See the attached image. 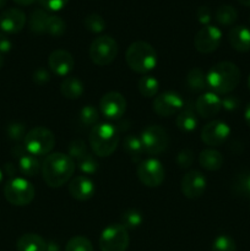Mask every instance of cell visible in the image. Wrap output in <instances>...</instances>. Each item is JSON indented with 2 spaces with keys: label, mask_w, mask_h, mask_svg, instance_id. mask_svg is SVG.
Listing matches in <instances>:
<instances>
[{
  "label": "cell",
  "mask_w": 250,
  "mask_h": 251,
  "mask_svg": "<svg viewBox=\"0 0 250 251\" xmlns=\"http://www.w3.org/2000/svg\"><path fill=\"white\" fill-rule=\"evenodd\" d=\"M75 162L65 153L56 152L47 156L42 163V176L49 188H60L70 180L75 172Z\"/></svg>",
  "instance_id": "6da1fadb"
},
{
  "label": "cell",
  "mask_w": 250,
  "mask_h": 251,
  "mask_svg": "<svg viewBox=\"0 0 250 251\" xmlns=\"http://www.w3.org/2000/svg\"><path fill=\"white\" fill-rule=\"evenodd\" d=\"M240 82V70L230 61H221L213 65L207 74V85L216 95H228Z\"/></svg>",
  "instance_id": "7a4b0ae2"
},
{
  "label": "cell",
  "mask_w": 250,
  "mask_h": 251,
  "mask_svg": "<svg viewBox=\"0 0 250 251\" xmlns=\"http://www.w3.org/2000/svg\"><path fill=\"white\" fill-rule=\"evenodd\" d=\"M88 144L96 156L109 157L119 144L118 129L109 123L97 124L91 129Z\"/></svg>",
  "instance_id": "3957f363"
},
{
  "label": "cell",
  "mask_w": 250,
  "mask_h": 251,
  "mask_svg": "<svg viewBox=\"0 0 250 251\" xmlns=\"http://www.w3.org/2000/svg\"><path fill=\"white\" fill-rule=\"evenodd\" d=\"M125 60L132 71L137 74H147L156 68L157 53L150 43L137 41L129 46Z\"/></svg>",
  "instance_id": "277c9868"
},
{
  "label": "cell",
  "mask_w": 250,
  "mask_h": 251,
  "mask_svg": "<svg viewBox=\"0 0 250 251\" xmlns=\"http://www.w3.org/2000/svg\"><path fill=\"white\" fill-rule=\"evenodd\" d=\"M24 146L27 152L33 156H46L53 151L55 146V136L47 127H33L27 131L24 139Z\"/></svg>",
  "instance_id": "5b68a950"
},
{
  "label": "cell",
  "mask_w": 250,
  "mask_h": 251,
  "mask_svg": "<svg viewBox=\"0 0 250 251\" xmlns=\"http://www.w3.org/2000/svg\"><path fill=\"white\" fill-rule=\"evenodd\" d=\"M4 195L7 202L14 206H26L33 201L36 190L32 183L25 178H12L4 188Z\"/></svg>",
  "instance_id": "8992f818"
},
{
  "label": "cell",
  "mask_w": 250,
  "mask_h": 251,
  "mask_svg": "<svg viewBox=\"0 0 250 251\" xmlns=\"http://www.w3.org/2000/svg\"><path fill=\"white\" fill-rule=\"evenodd\" d=\"M129 243L130 238L127 229L120 223H114L105 227L98 240L100 251H126Z\"/></svg>",
  "instance_id": "52a82bcc"
},
{
  "label": "cell",
  "mask_w": 250,
  "mask_h": 251,
  "mask_svg": "<svg viewBox=\"0 0 250 251\" xmlns=\"http://www.w3.org/2000/svg\"><path fill=\"white\" fill-rule=\"evenodd\" d=\"M90 58L98 66L109 65L118 54V44L110 36H100L90 46Z\"/></svg>",
  "instance_id": "ba28073f"
},
{
  "label": "cell",
  "mask_w": 250,
  "mask_h": 251,
  "mask_svg": "<svg viewBox=\"0 0 250 251\" xmlns=\"http://www.w3.org/2000/svg\"><path fill=\"white\" fill-rule=\"evenodd\" d=\"M144 151L150 156L163 153L169 145V136L166 130L159 125H150L140 136Z\"/></svg>",
  "instance_id": "9c48e42d"
},
{
  "label": "cell",
  "mask_w": 250,
  "mask_h": 251,
  "mask_svg": "<svg viewBox=\"0 0 250 251\" xmlns=\"http://www.w3.org/2000/svg\"><path fill=\"white\" fill-rule=\"evenodd\" d=\"M136 174L139 180L147 188H157L164 181L166 172L161 162L156 158H149L140 162Z\"/></svg>",
  "instance_id": "30bf717a"
},
{
  "label": "cell",
  "mask_w": 250,
  "mask_h": 251,
  "mask_svg": "<svg viewBox=\"0 0 250 251\" xmlns=\"http://www.w3.org/2000/svg\"><path fill=\"white\" fill-rule=\"evenodd\" d=\"M222 32L217 26H203L194 38V46L199 53L210 54L220 47Z\"/></svg>",
  "instance_id": "8fae6325"
},
{
  "label": "cell",
  "mask_w": 250,
  "mask_h": 251,
  "mask_svg": "<svg viewBox=\"0 0 250 251\" xmlns=\"http://www.w3.org/2000/svg\"><path fill=\"white\" fill-rule=\"evenodd\" d=\"M184 100L178 93L167 91L156 96L153 100V110L159 117H172L183 109Z\"/></svg>",
  "instance_id": "7c38bea8"
},
{
  "label": "cell",
  "mask_w": 250,
  "mask_h": 251,
  "mask_svg": "<svg viewBox=\"0 0 250 251\" xmlns=\"http://www.w3.org/2000/svg\"><path fill=\"white\" fill-rule=\"evenodd\" d=\"M100 109L107 119H120L126 110V100L119 92H108L100 98Z\"/></svg>",
  "instance_id": "4fadbf2b"
},
{
  "label": "cell",
  "mask_w": 250,
  "mask_h": 251,
  "mask_svg": "<svg viewBox=\"0 0 250 251\" xmlns=\"http://www.w3.org/2000/svg\"><path fill=\"white\" fill-rule=\"evenodd\" d=\"M229 134V125L221 122V120H213V122L208 123L202 127V130H201V140L207 146H220L228 139Z\"/></svg>",
  "instance_id": "5bb4252c"
},
{
  "label": "cell",
  "mask_w": 250,
  "mask_h": 251,
  "mask_svg": "<svg viewBox=\"0 0 250 251\" xmlns=\"http://www.w3.org/2000/svg\"><path fill=\"white\" fill-rule=\"evenodd\" d=\"M206 181L205 176L199 171H190L183 176L181 179V193L185 198L194 200L199 199L203 195L206 190Z\"/></svg>",
  "instance_id": "9a60e30c"
},
{
  "label": "cell",
  "mask_w": 250,
  "mask_h": 251,
  "mask_svg": "<svg viewBox=\"0 0 250 251\" xmlns=\"http://www.w3.org/2000/svg\"><path fill=\"white\" fill-rule=\"evenodd\" d=\"M26 25V15L20 9H7L0 14V31L1 33L15 34L22 31Z\"/></svg>",
  "instance_id": "2e32d148"
},
{
  "label": "cell",
  "mask_w": 250,
  "mask_h": 251,
  "mask_svg": "<svg viewBox=\"0 0 250 251\" xmlns=\"http://www.w3.org/2000/svg\"><path fill=\"white\" fill-rule=\"evenodd\" d=\"M49 69L58 76H68L73 71L75 60L68 50L56 49L51 51L48 58Z\"/></svg>",
  "instance_id": "e0dca14e"
},
{
  "label": "cell",
  "mask_w": 250,
  "mask_h": 251,
  "mask_svg": "<svg viewBox=\"0 0 250 251\" xmlns=\"http://www.w3.org/2000/svg\"><path fill=\"white\" fill-rule=\"evenodd\" d=\"M195 109L203 119H210L222 109V100L215 92H205L196 100Z\"/></svg>",
  "instance_id": "ac0fdd59"
},
{
  "label": "cell",
  "mask_w": 250,
  "mask_h": 251,
  "mask_svg": "<svg viewBox=\"0 0 250 251\" xmlns=\"http://www.w3.org/2000/svg\"><path fill=\"white\" fill-rule=\"evenodd\" d=\"M69 194L71 198L78 201H87L95 195V183L85 176L74 178L69 184Z\"/></svg>",
  "instance_id": "d6986e66"
},
{
  "label": "cell",
  "mask_w": 250,
  "mask_h": 251,
  "mask_svg": "<svg viewBox=\"0 0 250 251\" xmlns=\"http://www.w3.org/2000/svg\"><path fill=\"white\" fill-rule=\"evenodd\" d=\"M228 41L233 49L240 53L250 50V29L245 26H234L228 33Z\"/></svg>",
  "instance_id": "ffe728a7"
},
{
  "label": "cell",
  "mask_w": 250,
  "mask_h": 251,
  "mask_svg": "<svg viewBox=\"0 0 250 251\" xmlns=\"http://www.w3.org/2000/svg\"><path fill=\"white\" fill-rule=\"evenodd\" d=\"M16 249L17 251H47V242L41 235L27 233L17 239Z\"/></svg>",
  "instance_id": "44dd1931"
},
{
  "label": "cell",
  "mask_w": 250,
  "mask_h": 251,
  "mask_svg": "<svg viewBox=\"0 0 250 251\" xmlns=\"http://www.w3.org/2000/svg\"><path fill=\"white\" fill-rule=\"evenodd\" d=\"M223 156L215 149H206L199 156V163L206 171H218L223 166Z\"/></svg>",
  "instance_id": "7402d4cb"
},
{
  "label": "cell",
  "mask_w": 250,
  "mask_h": 251,
  "mask_svg": "<svg viewBox=\"0 0 250 251\" xmlns=\"http://www.w3.org/2000/svg\"><path fill=\"white\" fill-rule=\"evenodd\" d=\"M49 12L44 9H36L32 11L28 20V26L33 33L44 34L47 33V26L49 21Z\"/></svg>",
  "instance_id": "603a6c76"
},
{
  "label": "cell",
  "mask_w": 250,
  "mask_h": 251,
  "mask_svg": "<svg viewBox=\"0 0 250 251\" xmlns=\"http://www.w3.org/2000/svg\"><path fill=\"white\" fill-rule=\"evenodd\" d=\"M123 146H124V151L126 152V154L129 156V158L131 159L134 163H139L142 158V153H144V147H142L141 139L139 136H135V135H129L124 139L123 142Z\"/></svg>",
  "instance_id": "cb8c5ba5"
},
{
  "label": "cell",
  "mask_w": 250,
  "mask_h": 251,
  "mask_svg": "<svg viewBox=\"0 0 250 251\" xmlns=\"http://www.w3.org/2000/svg\"><path fill=\"white\" fill-rule=\"evenodd\" d=\"M60 92L68 100H77L83 93V83L77 77H66L60 85Z\"/></svg>",
  "instance_id": "d4e9b609"
},
{
  "label": "cell",
  "mask_w": 250,
  "mask_h": 251,
  "mask_svg": "<svg viewBox=\"0 0 250 251\" xmlns=\"http://www.w3.org/2000/svg\"><path fill=\"white\" fill-rule=\"evenodd\" d=\"M19 168L22 174L27 176H36L42 168V164L36 156L26 152L19 158Z\"/></svg>",
  "instance_id": "484cf974"
},
{
  "label": "cell",
  "mask_w": 250,
  "mask_h": 251,
  "mask_svg": "<svg viewBox=\"0 0 250 251\" xmlns=\"http://www.w3.org/2000/svg\"><path fill=\"white\" fill-rule=\"evenodd\" d=\"M186 82L194 92H201L206 87H208L207 75H205V73L200 68H193L189 71L186 76Z\"/></svg>",
  "instance_id": "4316f807"
},
{
  "label": "cell",
  "mask_w": 250,
  "mask_h": 251,
  "mask_svg": "<svg viewBox=\"0 0 250 251\" xmlns=\"http://www.w3.org/2000/svg\"><path fill=\"white\" fill-rule=\"evenodd\" d=\"M198 117L191 109H183L175 119L176 127L184 132H190L198 126Z\"/></svg>",
  "instance_id": "83f0119b"
},
{
  "label": "cell",
  "mask_w": 250,
  "mask_h": 251,
  "mask_svg": "<svg viewBox=\"0 0 250 251\" xmlns=\"http://www.w3.org/2000/svg\"><path fill=\"white\" fill-rule=\"evenodd\" d=\"M98 120H100V113L91 104L85 105L78 113V123L85 129H88V127L92 129L98 124Z\"/></svg>",
  "instance_id": "f1b7e54d"
},
{
  "label": "cell",
  "mask_w": 250,
  "mask_h": 251,
  "mask_svg": "<svg viewBox=\"0 0 250 251\" xmlns=\"http://www.w3.org/2000/svg\"><path fill=\"white\" fill-rule=\"evenodd\" d=\"M137 88H139V92L141 93V96L146 98H151L154 97L157 92H158L159 83L157 78L153 77V76L145 75L137 82Z\"/></svg>",
  "instance_id": "f546056e"
},
{
  "label": "cell",
  "mask_w": 250,
  "mask_h": 251,
  "mask_svg": "<svg viewBox=\"0 0 250 251\" xmlns=\"http://www.w3.org/2000/svg\"><path fill=\"white\" fill-rule=\"evenodd\" d=\"M216 21L222 26H230L234 24L238 19V12L230 5H222L216 10Z\"/></svg>",
  "instance_id": "4dcf8cb0"
},
{
  "label": "cell",
  "mask_w": 250,
  "mask_h": 251,
  "mask_svg": "<svg viewBox=\"0 0 250 251\" xmlns=\"http://www.w3.org/2000/svg\"><path fill=\"white\" fill-rule=\"evenodd\" d=\"M87 154H90L87 149V145L83 140L81 139H76L74 141L70 142L69 145V151H68V156L73 159L74 162H78L86 157Z\"/></svg>",
  "instance_id": "1f68e13d"
},
{
  "label": "cell",
  "mask_w": 250,
  "mask_h": 251,
  "mask_svg": "<svg viewBox=\"0 0 250 251\" xmlns=\"http://www.w3.org/2000/svg\"><path fill=\"white\" fill-rule=\"evenodd\" d=\"M144 217L141 213L136 210H127L122 215V222L120 225L126 229H136L141 226Z\"/></svg>",
  "instance_id": "d6a6232c"
},
{
  "label": "cell",
  "mask_w": 250,
  "mask_h": 251,
  "mask_svg": "<svg viewBox=\"0 0 250 251\" xmlns=\"http://www.w3.org/2000/svg\"><path fill=\"white\" fill-rule=\"evenodd\" d=\"M85 27L91 33H100L105 29V20L98 14H90L85 17Z\"/></svg>",
  "instance_id": "836d02e7"
},
{
  "label": "cell",
  "mask_w": 250,
  "mask_h": 251,
  "mask_svg": "<svg viewBox=\"0 0 250 251\" xmlns=\"http://www.w3.org/2000/svg\"><path fill=\"white\" fill-rule=\"evenodd\" d=\"M66 31V24L60 16L56 15H50L48 21V26H47V33L50 34L53 37H60L65 33Z\"/></svg>",
  "instance_id": "e575fe53"
},
{
  "label": "cell",
  "mask_w": 250,
  "mask_h": 251,
  "mask_svg": "<svg viewBox=\"0 0 250 251\" xmlns=\"http://www.w3.org/2000/svg\"><path fill=\"white\" fill-rule=\"evenodd\" d=\"M65 251H95L93 245L86 237H74L66 243Z\"/></svg>",
  "instance_id": "d590c367"
},
{
  "label": "cell",
  "mask_w": 250,
  "mask_h": 251,
  "mask_svg": "<svg viewBox=\"0 0 250 251\" xmlns=\"http://www.w3.org/2000/svg\"><path fill=\"white\" fill-rule=\"evenodd\" d=\"M234 191L238 195L250 198V172L239 174L234 181Z\"/></svg>",
  "instance_id": "8d00e7d4"
},
{
  "label": "cell",
  "mask_w": 250,
  "mask_h": 251,
  "mask_svg": "<svg viewBox=\"0 0 250 251\" xmlns=\"http://www.w3.org/2000/svg\"><path fill=\"white\" fill-rule=\"evenodd\" d=\"M212 251H237V245L229 235H218L212 243Z\"/></svg>",
  "instance_id": "74e56055"
},
{
  "label": "cell",
  "mask_w": 250,
  "mask_h": 251,
  "mask_svg": "<svg viewBox=\"0 0 250 251\" xmlns=\"http://www.w3.org/2000/svg\"><path fill=\"white\" fill-rule=\"evenodd\" d=\"M6 134L9 136V139L14 140V141H21L26 136V125L24 123L15 122L9 124L6 129Z\"/></svg>",
  "instance_id": "f35d334b"
},
{
  "label": "cell",
  "mask_w": 250,
  "mask_h": 251,
  "mask_svg": "<svg viewBox=\"0 0 250 251\" xmlns=\"http://www.w3.org/2000/svg\"><path fill=\"white\" fill-rule=\"evenodd\" d=\"M77 166H78V169H80L82 173L88 174V176H91V174H95L98 169L97 161H96L95 157H93L91 153L87 154L86 157H83L81 161H78Z\"/></svg>",
  "instance_id": "ab89813d"
},
{
  "label": "cell",
  "mask_w": 250,
  "mask_h": 251,
  "mask_svg": "<svg viewBox=\"0 0 250 251\" xmlns=\"http://www.w3.org/2000/svg\"><path fill=\"white\" fill-rule=\"evenodd\" d=\"M194 162V152L189 149L181 150L176 156V163L180 168L186 169L193 164Z\"/></svg>",
  "instance_id": "60d3db41"
},
{
  "label": "cell",
  "mask_w": 250,
  "mask_h": 251,
  "mask_svg": "<svg viewBox=\"0 0 250 251\" xmlns=\"http://www.w3.org/2000/svg\"><path fill=\"white\" fill-rule=\"evenodd\" d=\"M38 2L47 11H60L68 5L69 0H38Z\"/></svg>",
  "instance_id": "b9f144b4"
},
{
  "label": "cell",
  "mask_w": 250,
  "mask_h": 251,
  "mask_svg": "<svg viewBox=\"0 0 250 251\" xmlns=\"http://www.w3.org/2000/svg\"><path fill=\"white\" fill-rule=\"evenodd\" d=\"M33 81L34 83H37L39 86L46 85V83H48L50 81V74H49V71L47 69L38 68L33 73Z\"/></svg>",
  "instance_id": "7bdbcfd3"
},
{
  "label": "cell",
  "mask_w": 250,
  "mask_h": 251,
  "mask_svg": "<svg viewBox=\"0 0 250 251\" xmlns=\"http://www.w3.org/2000/svg\"><path fill=\"white\" fill-rule=\"evenodd\" d=\"M196 19L203 26H208L212 20V15H211V10L207 6H200L196 10Z\"/></svg>",
  "instance_id": "ee69618b"
},
{
  "label": "cell",
  "mask_w": 250,
  "mask_h": 251,
  "mask_svg": "<svg viewBox=\"0 0 250 251\" xmlns=\"http://www.w3.org/2000/svg\"><path fill=\"white\" fill-rule=\"evenodd\" d=\"M240 102L235 96H225L222 100V108L228 110V112H233V110L238 109Z\"/></svg>",
  "instance_id": "f6af8a7d"
},
{
  "label": "cell",
  "mask_w": 250,
  "mask_h": 251,
  "mask_svg": "<svg viewBox=\"0 0 250 251\" xmlns=\"http://www.w3.org/2000/svg\"><path fill=\"white\" fill-rule=\"evenodd\" d=\"M12 43L9 39V37L5 33H0V53H7L11 50Z\"/></svg>",
  "instance_id": "bcb514c9"
},
{
  "label": "cell",
  "mask_w": 250,
  "mask_h": 251,
  "mask_svg": "<svg viewBox=\"0 0 250 251\" xmlns=\"http://www.w3.org/2000/svg\"><path fill=\"white\" fill-rule=\"evenodd\" d=\"M5 173H6L9 176H15V173H16V168H15L14 164L11 163L5 164Z\"/></svg>",
  "instance_id": "7dc6e473"
},
{
  "label": "cell",
  "mask_w": 250,
  "mask_h": 251,
  "mask_svg": "<svg viewBox=\"0 0 250 251\" xmlns=\"http://www.w3.org/2000/svg\"><path fill=\"white\" fill-rule=\"evenodd\" d=\"M47 251H60V247L55 242L47 243Z\"/></svg>",
  "instance_id": "c3c4849f"
},
{
  "label": "cell",
  "mask_w": 250,
  "mask_h": 251,
  "mask_svg": "<svg viewBox=\"0 0 250 251\" xmlns=\"http://www.w3.org/2000/svg\"><path fill=\"white\" fill-rule=\"evenodd\" d=\"M12 1H14L15 4L20 5V6H28V5L33 4L36 0H12Z\"/></svg>",
  "instance_id": "681fc988"
},
{
  "label": "cell",
  "mask_w": 250,
  "mask_h": 251,
  "mask_svg": "<svg viewBox=\"0 0 250 251\" xmlns=\"http://www.w3.org/2000/svg\"><path fill=\"white\" fill-rule=\"evenodd\" d=\"M244 117H245V122H247L248 126L250 127V103H249V104H248V107L245 108Z\"/></svg>",
  "instance_id": "f907efd6"
},
{
  "label": "cell",
  "mask_w": 250,
  "mask_h": 251,
  "mask_svg": "<svg viewBox=\"0 0 250 251\" xmlns=\"http://www.w3.org/2000/svg\"><path fill=\"white\" fill-rule=\"evenodd\" d=\"M238 2L242 5H244V6H249L250 7V0H238Z\"/></svg>",
  "instance_id": "816d5d0a"
},
{
  "label": "cell",
  "mask_w": 250,
  "mask_h": 251,
  "mask_svg": "<svg viewBox=\"0 0 250 251\" xmlns=\"http://www.w3.org/2000/svg\"><path fill=\"white\" fill-rule=\"evenodd\" d=\"M5 60H4V56H2V54L0 53V69L2 68V65H4Z\"/></svg>",
  "instance_id": "f5cc1de1"
},
{
  "label": "cell",
  "mask_w": 250,
  "mask_h": 251,
  "mask_svg": "<svg viewBox=\"0 0 250 251\" xmlns=\"http://www.w3.org/2000/svg\"><path fill=\"white\" fill-rule=\"evenodd\" d=\"M6 2H7V0H0V9H2V7L5 6V5H6Z\"/></svg>",
  "instance_id": "db71d44e"
},
{
  "label": "cell",
  "mask_w": 250,
  "mask_h": 251,
  "mask_svg": "<svg viewBox=\"0 0 250 251\" xmlns=\"http://www.w3.org/2000/svg\"><path fill=\"white\" fill-rule=\"evenodd\" d=\"M2 178H4V176H2V172H1V169H0V184H1Z\"/></svg>",
  "instance_id": "11a10c76"
},
{
  "label": "cell",
  "mask_w": 250,
  "mask_h": 251,
  "mask_svg": "<svg viewBox=\"0 0 250 251\" xmlns=\"http://www.w3.org/2000/svg\"><path fill=\"white\" fill-rule=\"evenodd\" d=\"M248 88H249L250 91V75H249V78H248Z\"/></svg>",
  "instance_id": "9f6ffc18"
}]
</instances>
